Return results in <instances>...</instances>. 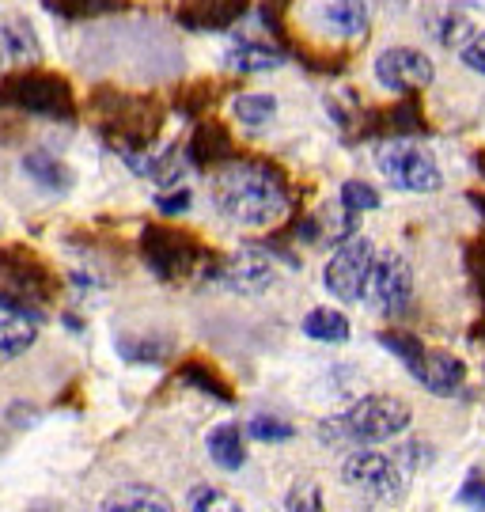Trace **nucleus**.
<instances>
[{
    "label": "nucleus",
    "instance_id": "25",
    "mask_svg": "<svg viewBox=\"0 0 485 512\" xmlns=\"http://www.w3.org/2000/svg\"><path fill=\"white\" fill-rule=\"evenodd\" d=\"M247 433H251L254 440H262V444H281V440L296 437V425L285 418H277V414H254L251 425H247Z\"/></svg>",
    "mask_w": 485,
    "mask_h": 512
},
{
    "label": "nucleus",
    "instance_id": "20",
    "mask_svg": "<svg viewBox=\"0 0 485 512\" xmlns=\"http://www.w3.org/2000/svg\"><path fill=\"white\" fill-rule=\"evenodd\" d=\"M304 334L315 342H349V319L338 308H315L304 315Z\"/></svg>",
    "mask_w": 485,
    "mask_h": 512
},
{
    "label": "nucleus",
    "instance_id": "12",
    "mask_svg": "<svg viewBox=\"0 0 485 512\" xmlns=\"http://www.w3.org/2000/svg\"><path fill=\"white\" fill-rule=\"evenodd\" d=\"M417 380L425 384V391H429V395L451 399V395L463 387V380H467V365H463L459 357L444 353V349H436V353H425V357H421Z\"/></svg>",
    "mask_w": 485,
    "mask_h": 512
},
{
    "label": "nucleus",
    "instance_id": "24",
    "mask_svg": "<svg viewBox=\"0 0 485 512\" xmlns=\"http://www.w3.org/2000/svg\"><path fill=\"white\" fill-rule=\"evenodd\" d=\"M235 122L243 126H266L273 114H277V99L273 95H239L232 103Z\"/></svg>",
    "mask_w": 485,
    "mask_h": 512
},
{
    "label": "nucleus",
    "instance_id": "26",
    "mask_svg": "<svg viewBox=\"0 0 485 512\" xmlns=\"http://www.w3.org/2000/svg\"><path fill=\"white\" fill-rule=\"evenodd\" d=\"M342 205H345V213H372V209H379L376 186L360 183V179L345 183L342 186Z\"/></svg>",
    "mask_w": 485,
    "mask_h": 512
},
{
    "label": "nucleus",
    "instance_id": "18",
    "mask_svg": "<svg viewBox=\"0 0 485 512\" xmlns=\"http://www.w3.org/2000/svg\"><path fill=\"white\" fill-rule=\"evenodd\" d=\"M228 65L239 69V73H270V69H281V65H285V54H281L277 46H270V42L243 38V42H235L232 46Z\"/></svg>",
    "mask_w": 485,
    "mask_h": 512
},
{
    "label": "nucleus",
    "instance_id": "3",
    "mask_svg": "<svg viewBox=\"0 0 485 512\" xmlns=\"http://www.w3.org/2000/svg\"><path fill=\"white\" fill-rule=\"evenodd\" d=\"M0 107L27 110L38 118H65L69 122L76 99L65 76L54 73H19L0 84Z\"/></svg>",
    "mask_w": 485,
    "mask_h": 512
},
{
    "label": "nucleus",
    "instance_id": "7",
    "mask_svg": "<svg viewBox=\"0 0 485 512\" xmlns=\"http://www.w3.org/2000/svg\"><path fill=\"white\" fill-rule=\"evenodd\" d=\"M141 251L148 270L160 277V281H182L201 258L198 243L186 236V232H171V228H144Z\"/></svg>",
    "mask_w": 485,
    "mask_h": 512
},
{
    "label": "nucleus",
    "instance_id": "32",
    "mask_svg": "<svg viewBox=\"0 0 485 512\" xmlns=\"http://www.w3.org/2000/svg\"><path fill=\"white\" fill-rule=\"evenodd\" d=\"M467 262H470V277H474V285H478V296H482V308H485V236L478 239V243H470ZM478 334H485L482 323L474 330V338H478Z\"/></svg>",
    "mask_w": 485,
    "mask_h": 512
},
{
    "label": "nucleus",
    "instance_id": "17",
    "mask_svg": "<svg viewBox=\"0 0 485 512\" xmlns=\"http://www.w3.org/2000/svg\"><path fill=\"white\" fill-rule=\"evenodd\" d=\"M205 448H209V459H213L220 471H239L247 463L243 433H239V425H232V421L216 425L213 433H209V440H205Z\"/></svg>",
    "mask_w": 485,
    "mask_h": 512
},
{
    "label": "nucleus",
    "instance_id": "9",
    "mask_svg": "<svg viewBox=\"0 0 485 512\" xmlns=\"http://www.w3.org/2000/svg\"><path fill=\"white\" fill-rule=\"evenodd\" d=\"M432 76H436L432 61L414 46H391V50H383L376 57V80L391 92H425L432 84Z\"/></svg>",
    "mask_w": 485,
    "mask_h": 512
},
{
    "label": "nucleus",
    "instance_id": "23",
    "mask_svg": "<svg viewBox=\"0 0 485 512\" xmlns=\"http://www.w3.org/2000/svg\"><path fill=\"white\" fill-rule=\"evenodd\" d=\"M379 346L391 349L402 365L410 368L417 376V368H421V357H425V346H421V338H414V334H402V330H383L379 334Z\"/></svg>",
    "mask_w": 485,
    "mask_h": 512
},
{
    "label": "nucleus",
    "instance_id": "16",
    "mask_svg": "<svg viewBox=\"0 0 485 512\" xmlns=\"http://www.w3.org/2000/svg\"><path fill=\"white\" fill-rule=\"evenodd\" d=\"M103 509L107 512H171L175 501L152 486H122L114 494L103 497Z\"/></svg>",
    "mask_w": 485,
    "mask_h": 512
},
{
    "label": "nucleus",
    "instance_id": "1",
    "mask_svg": "<svg viewBox=\"0 0 485 512\" xmlns=\"http://www.w3.org/2000/svg\"><path fill=\"white\" fill-rule=\"evenodd\" d=\"M213 202L220 217L243 228H266L288 213L285 175L258 160H228L213 167Z\"/></svg>",
    "mask_w": 485,
    "mask_h": 512
},
{
    "label": "nucleus",
    "instance_id": "21",
    "mask_svg": "<svg viewBox=\"0 0 485 512\" xmlns=\"http://www.w3.org/2000/svg\"><path fill=\"white\" fill-rule=\"evenodd\" d=\"M23 171L35 179L38 186H46V190H57V194H65L72 186V175L65 164H57L50 152H27L23 156Z\"/></svg>",
    "mask_w": 485,
    "mask_h": 512
},
{
    "label": "nucleus",
    "instance_id": "13",
    "mask_svg": "<svg viewBox=\"0 0 485 512\" xmlns=\"http://www.w3.org/2000/svg\"><path fill=\"white\" fill-rule=\"evenodd\" d=\"M38 57H42V42H38L35 27L27 19H0V69L27 65Z\"/></svg>",
    "mask_w": 485,
    "mask_h": 512
},
{
    "label": "nucleus",
    "instance_id": "6",
    "mask_svg": "<svg viewBox=\"0 0 485 512\" xmlns=\"http://www.w3.org/2000/svg\"><path fill=\"white\" fill-rule=\"evenodd\" d=\"M372 258H376V251H372L368 239L357 236V232L345 236V243L330 255V262H326V270H323V281H326V289H330V296H338L342 304L364 300V285H368Z\"/></svg>",
    "mask_w": 485,
    "mask_h": 512
},
{
    "label": "nucleus",
    "instance_id": "37",
    "mask_svg": "<svg viewBox=\"0 0 485 512\" xmlns=\"http://www.w3.org/2000/svg\"><path fill=\"white\" fill-rule=\"evenodd\" d=\"M470 205L482 213V220H485V194H470Z\"/></svg>",
    "mask_w": 485,
    "mask_h": 512
},
{
    "label": "nucleus",
    "instance_id": "31",
    "mask_svg": "<svg viewBox=\"0 0 485 512\" xmlns=\"http://www.w3.org/2000/svg\"><path fill=\"white\" fill-rule=\"evenodd\" d=\"M182 380H186V384H198V391H209V395H216L220 403H232V391H224V384L216 380L213 372H205L201 365L182 368Z\"/></svg>",
    "mask_w": 485,
    "mask_h": 512
},
{
    "label": "nucleus",
    "instance_id": "11",
    "mask_svg": "<svg viewBox=\"0 0 485 512\" xmlns=\"http://www.w3.org/2000/svg\"><path fill=\"white\" fill-rule=\"evenodd\" d=\"M220 281L235 293L258 296L273 285V262L262 251H239L228 266H220Z\"/></svg>",
    "mask_w": 485,
    "mask_h": 512
},
{
    "label": "nucleus",
    "instance_id": "28",
    "mask_svg": "<svg viewBox=\"0 0 485 512\" xmlns=\"http://www.w3.org/2000/svg\"><path fill=\"white\" fill-rule=\"evenodd\" d=\"M186 509L194 512H205V509H239V501L228 494H220V490H213V486H194L190 490V497H186Z\"/></svg>",
    "mask_w": 485,
    "mask_h": 512
},
{
    "label": "nucleus",
    "instance_id": "22",
    "mask_svg": "<svg viewBox=\"0 0 485 512\" xmlns=\"http://www.w3.org/2000/svg\"><path fill=\"white\" fill-rule=\"evenodd\" d=\"M38 338V323L35 319H23V315H4L0 319V357H19L35 346Z\"/></svg>",
    "mask_w": 485,
    "mask_h": 512
},
{
    "label": "nucleus",
    "instance_id": "38",
    "mask_svg": "<svg viewBox=\"0 0 485 512\" xmlns=\"http://www.w3.org/2000/svg\"><path fill=\"white\" fill-rule=\"evenodd\" d=\"M478 171H482V179H485V152H478Z\"/></svg>",
    "mask_w": 485,
    "mask_h": 512
},
{
    "label": "nucleus",
    "instance_id": "5",
    "mask_svg": "<svg viewBox=\"0 0 485 512\" xmlns=\"http://www.w3.org/2000/svg\"><path fill=\"white\" fill-rule=\"evenodd\" d=\"M342 482L376 505H398L406 497V471L402 463L383 452H353L342 463Z\"/></svg>",
    "mask_w": 485,
    "mask_h": 512
},
{
    "label": "nucleus",
    "instance_id": "33",
    "mask_svg": "<svg viewBox=\"0 0 485 512\" xmlns=\"http://www.w3.org/2000/svg\"><path fill=\"white\" fill-rule=\"evenodd\" d=\"M0 308L8 311V315H23V319L42 323V308H38L35 300H27V296H19V293H0Z\"/></svg>",
    "mask_w": 485,
    "mask_h": 512
},
{
    "label": "nucleus",
    "instance_id": "30",
    "mask_svg": "<svg viewBox=\"0 0 485 512\" xmlns=\"http://www.w3.org/2000/svg\"><path fill=\"white\" fill-rule=\"evenodd\" d=\"M285 509L319 512V509H323V494H319V486H315V482H296V486L288 490V497H285Z\"/></svg>",
    "mask_w": 485,
    "mask_h": 512
},
{
    "label": "nucleus",
    "instance_id": "27",
    "mask_svg": "<svg viewBox=\"0 0 485 512\" xmlns=\"http://www.w3.org/2000/svg\"><path fill=\"white\" fill-rule=\"evenodd\" d=\"M440 46H448V50H459L470 35H474V23L467 16H459V12H448V16L440 19Z\"/></svg>",
    "mask_w": 485,
    "mask_h": 512
},
{
    "label": "nucleus",
    "instance_id": "8",
    "mask_svg": "<svg viewBox=\"0 0 485 512\" xmlns=\"http://www.w3.org/2000/svg\"><path fill=\"white\" fill-rule=\"evenodd\" d=\"M364 293L372 296L383 315H402L410 308V296H414V270L402 255H387L372 258V270H368V285Z\"/></svg>",
    "mask_w": 485,
    "mask_h": 512
},
{
    "label": "nucleus",
    "instance_id": "35",
    "mask_svg": "<svg viewBox=\"0 0 485 512\" xmlns=\"http://www.w3.org/2000/svg\"><path fill=\"white\" fill-rule=\"evenodd\" d=\"M190 190H171V194H156V209H160L163 217H182V213H190Z\"/></svg>",
    "mask_w": 485,
    "mask_h": 512
},
{
    "label": "nucleus",
    "instance_id": "36",
    "mask_svg": "<svg viewBox=\"0 0 485 512\" xmlns=\"http://www.w3.org/2000/svg\"><path fill=\"white\" fill-rule=\"evenodd\" d=\"M459 501L463 505H474V509H485V478L482 475H470L459 490Z\"/></svg>",
    "mask_w": 485,
    "mask_h": 512
},
{
    "label": "nucleus",
    "instance_id": "15",
    "mask_svg": "<svg viewBox=\"0 0 485 512\" xmlns=\"http://www.w3.org/2000/svg\"><path fill=\"white\" fill-rule=\"evenodd\" d=\"M190 156H194V164H201V167H216V164L235 160V148H232L228 129L220 126V122H205V126H198L194 141H190Z\"/></svg>",
    "mask_w": 485,
    "mask_h": 512
},
{
    "label": "nucleus",
    "instance_id": "4",
    "mask_svg": "<svg viewBox=\"0 0 485 512\" xmlns=\"http://www.w3.org/2000/svg\"><path fill=\"white\" fill-rule=\"evenodd\" d=\"M414 421L410 403H402L395 395H368L360 399L349 414H342L345 440L353 444H383V440H395L398 433H406Z\"/></svg>",
    "mask_w": 485,
    "mask_h": 512
},
{
    "label": "nucleus",
    "instance_id": "34",
    "mask_svg": "<svg viewBox=\"0 0 485 512\" xmlns=\"http://www.w3.org/2000/svg\"><path fill=\"white\" fill-rule=\"evenodd\" d=\"M459 57H463V65L474 69V73L485 76V31L482 35H470L463 46H459Z\"/></svg>",
    "mask_w": 485,
    "mask_h": 512
},
{
    "label": "nucleus",
    "instance_id": "2",
    "mask_svg": "<svg viewBox=\"0 0 485 512\" xmlns=\"http://www.w3.org/2000/svg\"><path fill=\"white\" fill-rule=\"evenodd\" d=\"M376 164L383 179L406 194H436L444 186V171L436 164L432 148H425L414 137H383Z\"/></svg>",
    "mask_w": 485,
    "mask_h": 512
},
{
    "label": "nucleus",
    "instance_id": "29",
    "mask_svg": "<svg viewBox=\"0 0 485 512\" xmlns=\"http://www.w3.org/2000/svg\"><path fill=\"white\" fill-rule=\"evenodd\" d=\"M122 353H126L129 361H141V365H163L167 361V353L171 346L167 342H122Z\"/></svg>",
    "mask_w": 485,
    "mask_h": 512
},
{
    "label": "nucleus",
    "instance_id": "10",
    "mask_svg": "<svg viewBox=\"0 0 485 512\" xmlns=\"http://www.w3.org/2000/svg\"><path fill=\"white\" fill-rule=\"evenodd\" d=\"M0 274L8 277L19 289V296H27V300H46V293L54 289V274L42 266V258H35L23 247L0 251Z\"/></svg>",
    "mask_w": 485,
    "mask_h": 512
},
{
    "label": "nucleus",
    "instance_id": "14",
    "mask_svg": "<svg viewBox=\"0 0 485 512\" xmlns=\"http://www.w3.org/2000/svg\"><path fill=\"white\" fill-rule=\"evenodd\" d=\"M243 12H247V0H190L182 8V23L198 27V31H220Z\"/></svg>",
    "mask_w": 485,
    "mask_h": 512
},
{
    "label": "nucleus",
    "instance_id": "19",
    "mask_svg": "<svg viewBox=\"0 0 485 512\" xmlns=\"http://www.w3.org/2000/svg\"><path fill=\"white\" fill-rule=\"evenodd\" d=\"M368 0H330L326 4V23L330 31L342 38H364L368 35Z\"/></svg>",
    "mask_w": 485,
    "mask_h": 512
}]
</instances>
